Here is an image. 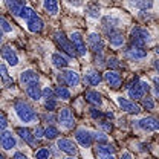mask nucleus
Here are the masks:
<instances>
[{
    "label": "nucleus",
    "instance_id": "21",
    "mask_svg": "<svg viewBox=\"0 0 159 159\" xmlns=\"http://www.w3.org/2000/svg\"><path fill=\"white\" fill-rule=\"evenodd\" d=\"M17 135H19L20 138L23 139L26 144H29L31 147H34V145H35V138H37V136H35V135H34V133H32L29 129L19 127V129H17Z\"/></svg>",
    "mask_w": 159,
    "mask_h": 159
},
{
    "label": "nucleus",
    "instance_id": "11",
    "mask_svg": "<svg viewBox=\"0 0 159 159\" xmlns=\"http://www.w3.org/2000/svg\"><path fill=\"white\" fill-rule=\"evenodd\" d=\"M136 125L139 129H142L144 132H156L159 130V119L153 116H147V118H141L136 121Z\"/></svg>",
    "mask_w": 159,
    "mask_h": 159
},
{
    "label": "nucleus",
    "instance_id": "28",
    "mask_svg": "<svg viewBox=\"0 0 159 159\" xmlns=\"http://www.w3.org/2000/svg\"><path fill=\"white\" fill-rule=\"evenodd\" d=\"M55 97L57 98H60V99H64V101H67V99L70 98V90L67 89V87H64V86H57L55 89Z\"/></svg>",
    "mask_w": 159,
    "mask_h": 159
},
{
    "label": "nucleus",
    "instance_id": "42",
    "mask_svg": "<svg viewBox=\"0 0 159 159\" xmlns=\"http://www.w3.org/2000/svg\"><path fill=\"white\" fill-rule=\"evenodd\" d=\"M99 127H101L102 130H106V132H110V130H112V124H110L109 121H106V119H101V121H99Z\"/></svg>",
    "mask_w": 159,
    "mask_h": 159
},
{
    "label": "nucleus",
    "instance_id": "8",
    "mask_svg": "<svg viewBox=\"0 0 159 159\" xmlns=\"http://www.w3.org/2000/svg\"><path fill=\"white\" fill-rule=\"evenodd\" d=\"M75 138L77 141L80 142V145L81 147H84V148H87V147H90L92 144H93V133L90 132V130H87V129H78L77 132H75Z\"/></svg>",
    "mask_w": 159,
    "mask_h": 159
},
{
    "label": "nucleus",
    "instance_id": "36",
    "mask_svg": "<svg viewBox=\"0 0 159 159\" xmlns=\"http://www.w3.org/2000/svg\"><path fill=\"white\" fill-rule=\"evenodd\" d=\"M0 23H2V31H3L5 34H8V32H12V26L9 25V21L5 19V17H2V19H0Z\"/></svg>",
    "mask_w": 159,
    "mask_h": 159
},
{
    "label": "nucleus",
    "instance_id": "16",
    "mask_svg": "<svg viewBox=\"0 0 159 159\" xmlns=\"http://www.w3.org/2000/svg\"><path fill=\"white\" fill-rule=\"evenodd\" d=\"M25 90H26V95L31 99H34V101H40V99L43 98V90H41V87H40L39 81L28 84V86L25 87Z\"/></svg>",
    "mask_w": 159,
    "mask_h": 159
},
{
    "label": "nucleus",
    "instance_id": "18",
    "mask_svg": "<svg viewBox=\"0 0 159 159\" xmlns=\"http://www.w3.org/2000/svg\"><path fill=\"white\" fill-rule=\"evenodd\" d=\"M0 144H2V148L3 150H11L16 147V138L11 132L8 130H2V136H0Z\"/></svg>",
    "mask_w": 159,
    "mask_h": 159
},
{
    "label": "nucleus",
    "instance_id": "9",
    "mask_svg": "<svg viewBox=\"0 0 159 159\" xmlns=\"http://www.w3.org/2000/svg\"><path fill=\"white\" fill-rule=\"evenodd\" d=\"M58 121L60 124L64 127V129H74L75 125V118H74V113L69 107H64L61 109L58 113Z\"/></svg>",
    "mask_w": 159,
    "mask_h": 159
},
{
    "label": "nucleus",
    "instance_id": "27",
    "mask_svg": "<svg viewBox=\"0 0 159 159\" xmlns=\"http://www.w3.org/2000/svg\"><path fill=\"white\" fill-rule=\"evenodd\" d=\"M52 64L55 67H58V69H64V67H67L69 60L66 58L64 55H61L60 52H55V54H52Z\"/></svg>",
    "mask_w": 159,
    "mask_h": 159
},
{
    "label": "nucleus",
    "instance_id": "29",
    "mask_svg": "<svg viewBox=\"0 0 159 159\" xmlns=\"http://www.w3.org/2000/svg\"><path fill=\"white\" fill-rule=\"evenodd\" d=\"M60 135V132L54 127V125H49L44 129V138L46 139H57Z\"/></svg>",
    "mask_w": 159,
    "mask_h": 159
},
{
    "label": "nucleus",
    "instance_id": "25",
    "mask_svg": "<svg viewBox=\"0 0 159 159\" xmlns=\"http://www.w3.org/2000/svg\"><path fill=\"white\" fill-rule=\"evenodd\" d=\"M118 23H119L118 19H115V17H112V16H107V17L102 19V28H104V31H106L107 34H110L112 31L116 29Z\"/></svg>",
    "mask_w": 159,
    "mask_h": 159
},
{
    "label": "nucleus",
    "instance_id": "47",
    "mask_svg": "<svg viewBox=\"0 0 159 159\" xmlns=\"http://www.w3.org/2000/svg\"><path fill=\"white\" fill-rule=\"evenodd\" d=\"M12 159H28V156H26L25 153H20V152H17V153H14Z\"/></svg>",
    "mask_w": 159,
    "mask_h": 159
},
{
    "label": "nucleus",
    "instance_id": "53",
    "mask_svg": "<svg viewBox=\"0 0 159 159\" xmlns=\"http://www.w3.org/2000/svg\"><path fill=\"white\" fill-rule=\"evenodd\" d=\"M66 159H77V158H72V156H69V158H66Z\"/></svg>",
    "mask_w": 159,
    "mask_h": 159
},
{
    "label": "nucleus",
    "instance_id": "3",
    "mask_svg": "<svg viewBox=\"0 0 159 159\" xmlns=\"http://www.w3.org/2000/svg\"><path fill=\"white\" fill-rule=\"evenodd\" d=\"M148 90H150L148 83L147 81H141L139 78H135L127 86V95L132 99H142Z\"/></svg>",
    "mask_w": 159,
    "mask_h": 159
},
{
    "label": "nucleus",
    "instance_id": "26",
    "mask_svg": "<svg viewBox=\"0 0 159 159\" xmlns=\"http://www.w3.org/2000/svg\"><path fill=\"white\" fill-rule=\"evenodd\" d=\"M43 8H44L51 16H57L60 11L58 0H43Z\"/></svg>",
    "mask_w": 159,
    "mask_h": 159
},
{
    "label": "nucleus",
    "instance_id": "35",
    "mask_svg": "<svg viewBox=\"0 0 159 159\" xmlns=\"http://www.w3.org/2000/svg\"><path fill=\"white\" fill-rule=\"evenodd\" d=\"M142 107L147 109V110H153V109H155V101H153V98L144 97V98H142Z\"/></svg>",
    "mask_w": 159,
    "mask_h": 159
},
{
    "label": "nucleus",
    "instance_id": "20",
    "mask_svg": "<svg viewBox=\"0 0 159 159\" xmlns=\"http://www.w3.org/2000/svg\"><path fill=\"white\" fill-rule=\"evenodd\" d=\"M35 81H39V74L35 70H32V69H26V70H23L20 74V84L23 87H26L28 84L35 83Z\"/></svg>",
    "mask_w": 159,
    "mask_h": 159
},
{
    "label": "nucleus",
    "instance_id": "46",
    "mask_svg": "<svg viewBox=\"0 0 159 159\" xmlns=\"http://www.w3.org/2000/svg\"><path fill=\"white\" fill-rule=\"evenodd\" d=\"M34 133H35V136H37V138H41V136H44V129H41V127H37Z\"/></svg>",
    "mask_w": 159,
    "mask_h": 159
},
{
    "label": "nucleus",
    "instance_id": "1",
    "mask_svg": "<svg viewBox=\"0 0 159 159\" xmlns=\"http://www.w3.org/2000/svg\"><path fill=\"white\" fill-rule=\"evenodd\" d=\"M20 19H23L25 21H26V26H28V29H29L31 32L39 34V32L43 31L44 23H43L41 17H40L32 8L25 6V8H23V11H21V14H20Z\"/></svg>",
    "mask_w": 159,
    "mask_h": 159
},
{
    "label": "nucleus",
    "instance_id": "4",
    "mask_svg": "<svg viewBox=\"0 0 159 159\" xmlns=\"http://www.w3.org/2000/svg\"><path fill=\"white\" fill-rule=\"evenodd\" d=\"M130 41L133 44H138V46H145L147 43L152 41V35L150 32L142 28V26H135L132 31H130Z\"/></svg>",
    "mask_w": 159,
    "mask_h": 159
},
{
    "label": "nucleus",
    "instance_id": "24",
    "mask_svg": "<svg viewBox=\"0 0 159 159\" xmlns=\"http://www.w3.org/2000/svg\"><path fill=\"white\" fill-rule=\"evenodd\" d=\"M84 98H86L87 102H90V104L95 106V107H99V106L102 104V97L99 95L98 92H95V90H87L86 95H84Z\"/></svg>",
    "mask_w": 159,
    "mask_h": 159
},
{
    "label": "nucleus",
    "instance_id": "50",
    "mask_svg": "<svg viewBox=\"0 0 159 159\" xmlns=\"http://www.w3.org/2000/svg\"><path fill=\"white\" fill-rule=\"evenodd\" d=\"M104 116H106V118H109V119H112L113 118V113H112V112H106V113H104Z\"/></svg>",
    "mask_w": 159,
    "mask_h": 159
},
{
    "label": "nucleus",
    "instance_id": "48",
    "mask_svg": "<svg viewBox=\"0 0 159 159\" xmlns=\"http://www.w3.org/2000/svg\"><path fill=\"white\" fill-rule=\"evenodd\" d=\"M121 159H132V155H130L129 152H125V153H122V156H121Z\"/></svg>",
    "mask_w": 159,
    "mask_h": 159
},
{
    "label": "nucleus",
    "instance_id": "23",
    "mask_svg": "<svg viewBox=\"0 0 159 159\" xmlns=\"http://www.w3.org/2000/svg\"><path fill=\"white\" fill-rule=\"evenodd\" d=\"M84 81L89 84V86H98L99 83L102 81V77L98 70H87L86 75H84Z\"/></svg>",
    "mask_w": 159,
    "mask_h": 159
},
{
    "label": "nucleus",
    "instance_id": "34",
    "mask_svg": "<svg viewBox=\"0 0 159 159\" xmlns=\"http://www.w3.org/2000/svg\"><path fill=\"white\" fill-rule=\"evenodd\" d=\"M49 156H51V152L44 147H41L35 152V159H49Z\"/></svg>",
    "mask_w": 159,
    "mask_h": 159
},
{
    "label": "nucleus",
    "instance_id": "5",
    "mask_svg": "<svg viewBox=\"0 0 159 159\" xmlns=\"http://www.w3.org/2000/svg\"><path fill=\"white\" fill-rule=\"evenodd\" d=\"M54 40H55V43L58 44L60 48H61L69 57H75V55L78 54L77 49H75V46H74V43H72L70 40H67V37H66L63 32L55 31V32H54Z\"/></svg>",
    "mask_w": 159,
    "mask_h": 159
},
{
    "label": "nucleus",
    "instance_id": "52",
    "mask_svg": "<svg viewBox=\"0 0 159 159\" xmlns=\"http://www.w3.org/2000/svg\"><path fill=\"white\" fill-rule=\"evenodd\" d=\"M155 52H156V54H158V55H159V46H156V49H155Z\"/></svg>",
    "mask_w": 159,
    "mask_h": 159
},
{
    "label": "nucleus",
    "instance_id": "37",
    "mask_svg": "<svg viewBox=\"0 0 159 159\" xmlns=\"http://www.w3.org/2000/svg\"><path fill=\"white\" fill-rule=\"evenodd\" d=\"M43 98H46V99L57 98V97H55V90H54V89H51V87H46V89H43Z\"/></svg>",
    "mask_w": 159,
    "mask_h": 159
},
{
    "label": "nucleus",
    "instance_id": "15",
    "mask_svg": "<svg viewBox=\"0 0 159 159\" xmlns=\"http://www.w3.org/2000/svg\"><path fill=\"white\" fill-rule=\"evenodd\" d=\"M5 5L11 14H14L16 17H20L23 8L26 6V2L25 0H5Z\"/></svg>",
    "mask_w": 159,
    "mask_h": 159
},
{
    "label": "nucleus",
    "instance_id": "31",
    "mask_svg": "<svg viewBox=\"0 0 159 159\" xmlns=\"http://www.w3.org/2000/svg\"><path fill=\"white\" fill-rule=\"evenodd\" d=\"M97 153H109V155H113V153H115V147H113V145H109V144H98Z\"/></svg>",
    "mask_w": 159,
    "mask_h": 159
},
{
    "label": "nucleus",
    "instance_id": "30",
    "mask_svg": "<svg viewBox=\"0 0 159 159\" xmlns=\"http://www.w3.org/2000/svg\"><path fill=\"white\" fill-rule=\"evenodd\" d=\"M0 72H2V78H3L5 86H6V87H9V86L12 84V78L9 77V74H8V69H6V66H5V64H2V66H0Z\"/></svg>",
    "mask_w": 159,
    "mask_h": 159
},
{
    "label": "nucleus",
    "instance_id": "49",
    "mask_svg": "<svg viewBox=\"0 0 159 159\" xmlns=\"http://www.w3.org/2000/svg\"><path fill=\"white\" fill-rule=\"evenodd\" d=\"M44 121H55V116H54V115H46V116H44Z\"/></svg>",
    "mask_w": 159,
    "mask_h": 159
},
{
    "label": "nucleus",
    "instance_id": "12",
    "mask_svg": "<svg viewBox=\"0 0 159 159\" xmlns=\"http://www.w3.org/2000/svg\"><path fill=\"white\" fill-rule=\"evenodd\" d=\"M116 102H118L119 107H121L124 112H127V113L136 115V113H139V112H141V107H139L135 101H130V99L122 98V97H116Z\"/></svg>",
    "mask_w": 159,
    "mask_h": 159
},
{
    "label": "nucleus",
    "instance_id": "51",
    "mask_svg": "<svg viewBox=\"0 0 159 159\" xmlns=\"http://www.w3.org/2000/svg\"><path fill=\"white\" fill-rule=\"evenodd\" d=\"M153 66H155V69L159 72V60H155V61H153Z\"/></svg>",
    "mask_w": 159,
    "mask_h": 159
},
{
    "label": "nucleus",
    "instance_id": "17",
    "mask_svg": "<svg viewBox=\"0 0 159 159\" xmlns=\"http://www.w3.org/2000/svg\"><path fill=\"white\" fill-rule=\"evenodd\" d=\"M104 80H106V83L112 87V89H118L121 87V83H122V78H121V75H119L116 70H107L106 74H104Z\"/></svg>",
    "mask_w": 159,
    "mask_h": 159
},
{
    "label": "nucleus",
    "instance_id": "13",
    "mask_svg": "<svg viewBox=\"0 0 159 159\" xmlns=\"http://www.w3.org/2000/svg\"><path fill=\"white\" fill-rule=\"evenodd\" d=\"M2 57H3V60L9 66H17L19 64V55H17V52L11 46H8V44H3V48H2Z\"/></svg>",
    "mask_w": 159,
    "mask_h": 159
},
{
    "label": "nucleus",
    "instance_id": "14",
    "mask_svg": "<svg viewBox=\"0 0 159 159\" xmlns=\"http://www.w3.org/2000/svg\"><path fill=\"white\" fill-rule=\"evenodd\" d=\"M70 41L74 43V46H75L78 55H86V54H87V48H86V43H84V39H83L81 32H78V31L72 32V34H70Z\"/></svg>",
    "mask_w": 159,
    "mask_h": 159
},
{
    "label": "nucleus",
    "instance_id": "45",
    "mask_svg": "<svg viewBox=\"0 0 159 159\" xmlns=\"http://www.w3.org/2000/svg\"><path fill=\"white\" fill-rule=\"evenodd\" d=\"M98 155V159H115L113 155H109V153H97Z\"/></svg>",
    "mask_w": 159,
    "mask_h": 159
},
{
    "label": "nucleus",
    "instance_id": "40",
    "mask_svg": "<svg viewBox=\"0 0 159 159\" xmlns=\"http://www.w3.org/2000/svg\"><path fill=\"white\" fill-rule=\"evenodd\" d=\"M44 107H46L49 112H52V110L57 107V101H55V98L54 99H46V101H44Z\"/></svg>",
    "mask_w": 159,
    "mask_h": 159
},
{
    "label": "nucleus",
    "instance_id": "39",
    "mask_svg": "<svg viewBox=\"0 0 159 159\" xmlns=\"http://www.w3.org/2000/svg\"><path fill=\"white\" fill-rule=\"evenodd\" d=\"M90 116H92L93 119H99V121H101V119H102V116H104V113H102L101 110H98V109L93 106V107L90 109Z\"/></svg>",
    "mask_w": 159,
    "mask_h": 159
},
{
    "label": "nucleus",
    "instance_id": "41",
    "mask_svg": "<svg viewBox=\"0 0 159 159\" xmlns=\"http://www.w3.org/2000/svg\"><path fill=\"white\" fill-rule=\"evenodd\" d=\"M107 66L112 69V70H115V69H118L119 67V63H118V60L115 58V57H112V58H109L107 60Z\"/></svg>",
    "mask_w": 159,
    "mask_h": 159
},
{
    "label": "nucleus",
    "instance_id": "6",
    "mask_svg": "<svg viewBox=\"0 0 159 159\" xmlns=\"http://www.w3.org/2000/svg\"><path fill=\"white\" fill-rule=\"evenodd\" d=\"M125 57L132 61H139V60H144L147 57V49L144 46H138V44H130L127 49H125Z\"/></svg>",
    "mask_w": 159,
    "mask_h": 159
},
{
    "label": "nucleus",
    "instance_id": "19",
    "mask_svg": "<svg viewBox=\"0 0 159 159\" xmlns=\"http://www.w3.org/2000/svg\"><path fill=\"white\" fill-rule=\"evenodd\" d=\"M57 147H58V150L67 153V155H77V145L70 139H66V138L58 139L57 141Z\"/></svg>",
    "mask_w": 159,
    "mask_h": 159
},
{
    "label": "nucleus",
    "instance_id": "7",
    "mask_svg": "<svg viewBox=\"0 0 159 159\" xmlns=\"http://www.w3.org/2000/svg\"><path fill=\"white\" fill-rule=\"evenodd\" d=\"M58 81L63 86H69V87H77L80 84V75L75 70H63L58 75Z\"/></svg>",
    "mask_w": 159,
    "mask_h": 159
},
{
    "label": "nucleus",
    "instance_id": "22",
    "mask_svg": "<svg viewBox=\"0 0 159 159\" xmlns=\"http://www.w3.org/2000/svg\"><path fill=\"white\" fill-rule=\"evenodd\" d=\"M107 37H109L110 46H113V48H121L124 44V35H122V32L119 29L112 31L110 34H107Z\"/></svg>",
    "mask_w": 159,
    "mask_h": 159
},
{
    "label": "nucleus",
    "instance_id": "33",
    "mask_svg": "<svg viewBox=\"0 0 159 159\" xmlns=\"http://www.w3.org/2000/svg\"><path fill=\"white\" fill-rule=\"evenodd\" d=\"M132 5H135L139 9H150L152 8V2L150 0H132Z\"/></svg>",
    "mask_w": 159,
    "mask_h": 159
},
{
    "label": "nucleus",
    "instance_id": "32",
    "mask_svg": "<svg viewBox=\"0 0 159 159\" xmlns=\"http://www.w3.org/2000/svg\"><path fill=\"white\" fill-rule=\"evenodd\" d=\"M87 16L92 17V19H98L99 16H101L99 6H97V5H89V8H87Z\"/></svg>",
    "mask_w": 159,
    "mask_h": 159
},
{
    "label": "nucleus",
    "instance_id": "10",
    "mask_svg": "<svg viewBox=\"0 0 159 159\" xmlns=\"http://www.w3.org/2000/svg\"><path fill=\"white\" fill-rule=\"evenodd\" d=\"M87 43H89V48L98 55V54H102L104 51V40L102 37L97 34V32H90L89 37H87Z\"/></svg>",
    "mask_w": 159,
    "mask_h": 159
},
{
    "label": "nucleus",
    "instance_id": "44",
    "mask_svg": "<svg viewBox=\"0 0 159 159\" xmlns=\"http://www.w3.org/2000/svg\"><path fill=\"white\" fill-rule=\"evenodd\" d=\"M6 125H8L6 116H5V113H2V119H0V127H2V130H6Z\"/></svg>",
    "mask_w": 159,
    "mask_h": 159
},
{
    "label": "nucleus",
    "instance_id": "38",
    "mask_svg": "<svg viewBox=\"0 0 159 159\" xmlns=\"http://www.w3.org/2000/svg\"><path fill=\"white\" fill-rule=\"evenodd\" d=\"M93 138H95V141H97L98 144H107V136H106L102 132H97V133H93Z\"/></svg>",
    "mask_w": 159,
    "mask_h": 159
},
{
    "label": "nucleus",
    "instance_id": "2",
    "mask_svg": "<svg viewBox=\"0 0 159 159\" xmlns=\"http://www.w3.org/2000/svg\"><path fill=\"white\" fill-rule=\"evenodd\" d=\"M14 110L17 113V116L21 122H35L37 121V113L32 109V106L29 102H26L25 99H16L14 102Z\"/></svg>",
    "mask_w": 159,
    "mask_h": 159
},
{
    "label": "nucleus",
    "instance_id": "54",
    "mask_svg": "<svg viewBox=\"0 0 159 159\" xmlns=\"http://www.w3.org/2000/svg\"><path fill=\"white\" fill-rule=\"evenodd\" d=\"M0 159H5V158H0Z\"/></svg>",
    "mask_w": 159,
    "mask_h": 159
},
{
    "label": "nucleus",
    "instance_id": "43",
    "mask_svg": "<svg viewBox=\"0 0 159 159\" xmlns=\"http://www.w3.org/2000/svg\"><path fill=\"white\" fill-rule=\"evenodd\" d=\"M153 89H155V95L159 98V77L153 78Z\"/></svg>",
    "mask_w": 159,
    "mask_h": 159
}]
</instances>
